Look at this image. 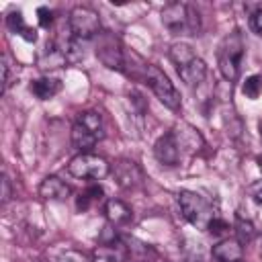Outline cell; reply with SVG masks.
Instances as JSON below:
<instances>
[{
  "label": "cell",
  "instance_id": "1",
  "mask_svg": "<svg viewBox=\"0 0 262 262\" xmlns=\"http://www.w3.org/2000/svg\"><path fill=\"white\" fill-rule=\"evenodd\" d=\"M162 25L170 31V35L178 37H194L201 33V16L192 4L186 2H170L162 8Z\"/></svg>",
  "mask_w": 262,
  "mask_h": 262
},
{
  "label": "cell",
  "instance_id": "2",
  "mask_svg": "<svg viewBox=\"0 0 262 262\" xmlns=\"http://www.w3.org/2000/svg\"><path fill=\"white\" fill-rule=\"evenodd\" d=\"M244 53H246V43L239 31L229 33L217 51V61H219V72L221 76L231 84L239 78V70H242V61H244Z\"/></svg>",
  "mask_w": 262,
  "mask_h": 262
},
{
  "label": "cell",
  "instance_id": "3",
  "mask_svg": "<svg viewBox=\"0 0 262 262\" xmlns=\"http://www.w3.org/2000/svg\"><path fill=\"white\" fill-rule=\"evenodd\" d=\"M102 139V119L94 111H84L78 115L72 127V143L80 154H92V147Z\"/></svg>",
  "mask_w": 262,
  "mask_h": 262
},
{
  "label": "cell",
  "instance_id": "4",
  "mask_svg": "<svg viewBox=\"0 0 262 262\" xmlns=\"http://www.w3.org/2000/svg\"><path fill=\"white\" fill-rule=\"evenodd\" d=\"M178 205H180V211H182L184 219L190 225L199 227V229H207L209 223L217 217V213L213 211L211 203L203 194H199L194 190H180Z\"/></svg>",
  "mask_w": 262,
  "mask_h": 262
},
{
  "label": "cell",
  "instance_id": "5",
  "mask_svg": "<svg viewBox=\"0 0 262 262\" xmlns=\"http://www.w3.org/2000/svg\"><path fill=\"white\" fill-rule=\"evenodd\" d=\"M141 80L151 88V92L156 94V98H158L166 108H170V111H180V94H178V90L174 88V84L170 82V78H168L158 66L147 63Z\"/></svg>",
  "mask_w": 262,
  "mask_h": 262
},
{
  "label": "cell",
  "instance_id": "6",
  "mask_svg": "<svg viewBox=\"0 0 262 262\" xmlns=\"http://www.w3.org/2000/svg\"><path fill=\"white\" fill-rule=\"evenodd\" d=\"M68 25H70V33L76 39H92V37H98L102 33L100 31V18H98V14L92 8H88V6H76V8H72L70 18H68Z\"/></svg>",
  "mask_w": 262,
  "mask_h": 262
},
{
  "label": "cell",
  "instance_id": "7",
  "mask_svg": "<svg viewBox=\"0 0 262 262\" xmlns=\"http://www.w3.org/2000/svg\"><path fill=\"white\" fill-rule=\"evenodd\" d=\"M111 166L104 158L96 156V154H78L70 160L68 164V172L76 178H92V180H100L108 174Z\"/></svg>",
  "mask_w": 262,
  "mask_h": 262
},
{
  "label": "cell",
  "instance_id": "8",
  "mask_svg": "<svg viewBox=\"0 0 262 262\" xmlns=\"http://www.w3.org/2000/svg\"><path fill=\"white\" fill-rule=\"evenodd\" d=\"M96 55H98V59H100L106 68L125 72V51H123L121 41H119L113 33L102 31V33L98 35Z\"/></svg>",
  "mask_w": 262,
  "mask_h": 262
},
{
  "label": "cell",
  "instance_id": "9",
  "mask_svg": "<svg viewBox=\"0 0 262 262\" xmlns=\"http://www.w3.org/2000/svg\"><path fill=\"white\" fill-rule=\"evenodd\" d=\"M180 143L174 131L164 133L162 137H158V141L154 143V156L160 164L164 166H176L180 162Z\"/></svg>",
  "mask_w": 262,
  "mask_h": 262
},
{
  "label": "cell",
  "instance_id": "10",
  "mask_svg": "<svg viewBox=\"0 0 262 262\" xmlns=\"http://www.w3.org/2000/svg\"><path fill=\"white\" fill-rule=\"evenodd\" d=\"M113 174L121 188H135L143 180V174L133 160H117L113 166Z\"/></svg>",
  "mask_w": 262,
  "mask_h": 262
},
{
  "label": "cell",
  "instance_id": "11",
  "mask_svg": "<svg viewBox=\"0 0 262 262\" xmlns=\"http://www.w3.org/2000/svg\"><path fill=\"white\" fill-rule=\"evenodd\" d=\"M211 254L217 262H239L244 258V246L235 237H223L213 246Z\"/></svg>",
  "mask_w": 262,
  "mask_h": 262
},
{
  "label": "cell",
  "instance_id": "12",
  "mask_svg": "<svg viewBox=\"0 0 262 262\" xmlns=\"http://www.w3.org/2000/svg\"><path fill=\"white\" fill-rule=\"evenodd\" d=\"M176 72H178V76H180V80L186 84V86H199L203 80H205V76H207V63L201 59V57H192L190 61H186L184 66H180V68H176Z\"/></svg>",
  "mask_w": 262,
  "mask_h": 262
},
{
  "label": "cell",
  "instance_id": "13",
  "mask_svg": "<svg viewBox=\"0 0 262 262\" xmlns=\"http://www.w3.org/2000/svg\"><path fill=\"white\" fill-rule=\"evenodd\" d=\"M104 213H106V219L113 227H125L133 221V211L119 199H111L106 201L104 205Z\"/></svg>",
  "mask_w": 262,
  "mask_h": 262
},
{
  "label": "cell",
  "instance_id": "14",
  "mask_svg": "<svg viewBox=\"0 0 262 262\" xmlns=\"http://www.w3.org/2000/svg\"><path fill=\"white\" fill-rule=\"evenodd\" d=\"M39 194L45 201H66L70 196V186L57 176H47L39 184Z\"/></svg>",
  "mask_w": 262,
  "mask_h": 262
},
{
  "label": "cell",
  "instance_id": "15",
  "mask_svg": "<svg viewBox=\"0 0 262 262\" xmlns=\"http://www.w3.org/2000/svg\"><path fill=\"white\" fill-rule=\"evenodd\" d=\"M6 25H8V29H10L12 33H18L25 41H29V43H35V41H37V31L31 29V27L25 23V16H23L20 10H12V12L6 16Z\"/></svg>",
  "mask_w": 262,
  "mask_h": 262
},
{
  "label": "cell",
  "instance_id": "16",
  "mask_svg": "<svg viewBox=\"0 0 262 262\" xmlns=\"http://www.w3.org/2000/svg\"><path fill=\"white\" fill-rule=\"evenodd\" d=\"M29 90L39 98V100H47L51 96H55L59 90H61V82L57 78H39V80H33Z\"/></svg>",
  "mask_w": 262,
  "mask_h": 262
},
{
  "label": "cell",
  "instance_id": "17",
  "mask_svg": "<svg viewBox=\"0 0 262 262\" xmlns=\"http://www.w3.org/2000/svg\"><path fill=\"white\" fill-rule=\"evenodd\" d=\"M94 262H125V248L119 242L100 244L94 250Z\"/></svg>",
  "mask_w": 262,
  "mask_h": 262
},
{
  "label": "cell",
  "instance_id": "18",
  "mask_svg": "<svg viewBox=\"0 0 262 262\" xmlns=\"http://www.w3.org/2000/svg\"><path fill=\"white\" fill-rule=\"evenodd\" d=\"M233 229H235V239H237L242 246H244V244H250V242L254 239V235H256L254 223L248 221V219H244L242 215L235 217V225H233Z\"/></svg>",
  "mask_w": 262,
  "mask_h": 262
},
{
  "label": "cell",
  "instance_id": "19",
  "mask_svg": "<svg viewBox=\"0 0 262 262\" xmlns=\"http://www.w3.org/2000/svg\"><path fill=\"white\" fill-rule=\"evenodd\" d=\"M170 59H172V63L176 66V68H180V66H184L186 61H190L192 57H194V51H192V47L188 45V43H174L172 47H170Z\"/></svg>",
  "mask_w": 262,
  "mask_h": 262
},
{
  "label": "cell",
  "instance_id": "20",
  "mask_svg": "<svg viewBox=\"0 0 262 262\" xmlns=\"http://www.w3.org/2000/svg\"><path fill=\"white\" fill-rule=\"evenodd\" d=\"M242 92L248 98H258L262 94V76H258V74L248 76L246 82H244V86H242Z\"/></svg>",
  "mask_w": 262,
  "mask_h": 262
},
{
  "label": "cell",
  "instance_id": "21",
  "mask_svg": "<svg viewBox=\"0 0 262 262\" xmlns=\"http://www.w3.org/2000/svg\"><path fill=\"white\" fill-rule=\"evenodd\" d=\"M10 59H8V55L4 53L2 55V59H0V68H2V92H6L8 90V84H10Z\"/></svg>",
  "mask_w": 262,
  "mask_h": 262
},
{
  "label": "cell",
  "instance_id": "22",
  "mask_svg": "<svg viewBox=\"0 0 262 262\" xmlns=\"http://www.w3.org/2000/svg\"><path fill=\"white\" fill-rule=\"evenodd\" d=\"M207 231L213 233V235H223L225 231H229V225H227V221H223L221 217H215V219L209 223Z\"/></svg>",
  "mask_w": 262,
  "mask_h": 262
},
{
  "label": "cell",
  "instance_id": "23",
  "mask_svg": "<svg viewBox=\"0 0 262 262\" xmlns=\"http://www.w3.org/2000/svg\"><path fill=\"white\" fill-rule=\"evenodd\" d=\"M37 16H39V25L43 29H49L51 23H53V12L47 8V6H39L37 8Z\"/></svg>",
  "mask_w": 262,
  "mask_h": 262
},
{
  "label": "cell",
  "instance_id": "24",
  "mask_svg": "<svg viewBox=\"0 0 262 262\" xmlns=\"http://www.w3.org/2000/svg\"><path fill=\"white\" fill-rule=\"evenodd\" d=\"M250 27H252V31H254L256 35L262 37V8H256V10L252 12V16H250Z\"/></svg>",
  "mask_w": 262,
  "mask_h": 262
},
{
  "label": "cell",
  "instance_id": "25",
  "mask_svg": "<svg viewBox=\"0 0 262 262\" xmlns=\"http://www.w3.org/2000/svg\"><path fill=\"white\" fill-rule=\"evenodd\" d=\"M248 194L254 199L256 205H262V180H256L248 186Z\"/></svg>",
  "mask_w": 262,
  "mask_h": 262
},
{
  "label": "cell",
  "instance_id": "26",
  "mask_svg": "<svg viewBox=\"0 0 262 262\" xmlns=\"http://www.w3.org/2000/svg\"><path fill=\"white\" fill-rule=\"evenodd\" d=\"M84 194H86L90 201H100V199H102V186H98V184H90V186L84 190Z\"/></svg>",
  "mask_w": 262,
  "mask_h": 262
},
{
  "label": "cell",
  "instance_id": "27",
  "mask_svg": "<svg viewBox=\"0 0 262 262\" xmlns=\"http://www.w3.org/2000/svg\"><path fill=\"white\" fill-rule=\"evenodd\" d=\"M12 196V188H10V180L8 176H2V203H8Z\"/></svg>",
  "mask_w": 262,
  "mask_h": 262
},
{
  "label": "cell",
  "instance_id": "28",
  "mask_svg": "<svg viewBox=\"0 0 262 262\" xmlns=\"http://www.w3.org/2000/svg\"><path fill=\"white\" fill-rule=\"evenodd\" d=\"M258 168H260V174H262V156L258 158Z\"/></svg>",
  "mask_w": 262,
  "mask_h": 262
},
{
  "label": "cell",
  "instance_id": "29",
  "mask_svg": "<svg viewBox=\"0 0 262 262\" xmlns=\"http://www.w3.org/2000/svg\"><path fill=\"white\" fill-rule=\"evenodd\" d=\"M258 127H260V137H262V121L258 123Z\"/></svg>",
  "mask_w": 262,
  "mask_h": 262
}]
</instances>
